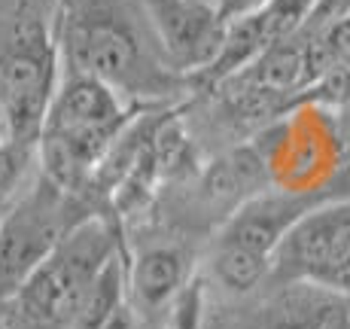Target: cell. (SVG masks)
Returning a JSON list of instances; mask_svg holds the SVG:
<instances>
[{"label": "cell", "instance_id": "1", "mask_svg": "<svg viewBox=\"0 0 350 329\" xmlns=\"http://www.w3.org/2000/svg\"><path fill=\"white\" fill-rule=\"evenodd\" d=\"M62 67L107 83L131 104L177 107L195 95L161 58L140 0H62L55 6Z\"/></svg>", "mask_w": 350, "mask_h": 329}, {"label": "cell", "instance_id": "2", "mask_svg": "<svg viewBox=\"0 0 350 329\" xmlns=\"http://www.w3.org/2000/svg\"><path fill=\"white\" fill-rule=\"evenodd\" d=\"M159 110L125 101L107 83L73 67H62L37 137V165L46 180L73 196H85L92 174L116 137L140 113Z\"/></svg>", "mask_w": 350, "mask_h": 329}, {"label": "cell", "instance_id": "3", "mask_svg": "<svg viewBox=\"0 0 350 329\" xmlns=\"http://www.w3.org/2000/svg\"><path fill=\"white\" fill-rule=\"evenodd\" d=\"M62 79V46L55 34V6L16 0L0 16V113L10 150L37 162V137L49 101Z\"/></svg>", "mask_w": 350, "mask_h": 329}, {"label": "cell", "instance_id": "4", "mask_svg": "<svg viewBox=\"0 0 350 329\" xmlns=\"http://www.w3.org/2000/svg\"><path fill=\"white\" fill-rule=\"evenodd\" d=\"M125 229L110 217H89L18 284L0 317L12 329H70L85 290L113 253L125 250Z\"/></svg>", "mask_w": 350, "mask_h": 329}, {"label": "cell", "instance_id": "5", "mask_svg": "<svg viewBox=\"0 0 350 329\" xmlns=\"http://www.w3.org/2000/svg\"><path fill=\"white\" fill-rule=\"evenodd\" d=\"M89 217L98 213L83 196L58 189L37 171L33 183L16 192L0 213V302L10 299L58 241Z\"/></svg>", "mask_w": 350, "mask_h": 329}, {"label": "cell", "instance_id": "6", "mask_svg": "<svg viewBox=\"0 0 350 329\" xmlns=\"http://www.w3.org/2000/svg\"><path fill=\"white\" fill-rule=\"evenodd\" d=\"M284 280H311L350 296V196L323 201L284 235L268 287Z\"/></svg>", "mask_w": 350, "mask_h": 329}, {"label": "cell", "instance_id": "7", "mask_svg": "<svg viewBox=\"0 0 350 329\" xmlns=\"http://www.w3.org/2000/svg\"><path fill=\"white\" fill-rule=\"evenodd\" d=\"M161 58L180 77H198L213 64L228 25L213 0H140Z\"/></svg>", "mask_w": 350, "mask_h": 329}, {"label": "cell", "instance_id": "8", "mask_svg": "<svg viewBox=\"0 0 350 329\" xmlns=\"http://www.w3.org/2000/svg\"><path fill=\"white\" fill-rule=\"evenodd\" d=\"M350 196L347 189H265L259 196L247 198L238 211L228 213V220L213 232V244L241 247V250L259 253L265 259H274V250L280 247L284 235L314 211L323 201Z\"/></svg>", "mask_w": 350, "mask_h": 329}, {"label": "cell", "instance_id": "9", "mask_svg": "<svg viewBox=\"0 0 350 329\" xmlns=\"http://www.w3.org/2000/svg\"><path fill=\"white\" fill-rule=\"evenodd\" d=\"M198 272L189 238L146 241L125 253V299L146 329H159V320L171 299Z\"/></svg>", "mask_w": 350, "mask_h": 329}, {"label": "cell", "instance_id": "10", "mask_svg": "<svg viewBox=\"0 0 350 329\" xmlns=\"http://www.w3.org/2000/svg\"><path fill=\"white\" fill-rule=\"evenodd\" d=\"M265 153L262 146L247 144L211 162L198 174L192 186V205L198 207V223H217V229L228 220V213L238 211L247 198L268 189Z\"/></svg>", "mask_w": 350, "mask_h": 329}, {"label": "cell", "instance_id": "11", "mask_svg": "<svg viewBox=\"0 0 350 329\" xmlns=\"http://www.w3.org/2000/svg\"><path fill=\"white\" fill-rule=\"evenodd\" d=\"M347 324L350 296L311 280L271 284L256 317V329H347Z\"/></svg>", "mask_w": 350, "mask_h": 329}, {"label": "cell", "instance_id": "12", "mask_svg": "<svg viewBox=\"0 0 350 329\" xmlns=\"http://www.w3.org/2000/svg\"><path fill=\"white\" fill-rule=\"evenodd\" d=\"M125 250L113 253L107 259V265L100 268L92 280V287L85 290L83 302H79V311L73 317L70 329H104L110 324V317L125 305Z\"/></svg>", "mask_w": 350, "mask_h": 329}, {"label": "cell", "instance_id": "13", "mask_svg": "<svg viewBox=\"0 0 350 329\" xmlns=\"http://www.w3.org/2000/svg\"><path fill=\"white\" fill-rule=\"evenodd\" d=\"M268 274H271V259L250 253V250H241V247L211 244V253H207V278L217 280L232 296H247V293L265 287Z\"/></svg>", "mask_w": 350, "mask_h": 329}, {"label": "cell", "instance_id": "14", "mask_svg": "<svg viewBox=\"0 0 350 329\" xmlns=\"http://www.w3.org/2000/svg\"><path fill=\"white\" fill-rule=\"evenodd\" d=\"M159 329H207V274L195 272L186 287L171 299Z\"/></svg>", "mask_w": 350, "mask_h": 329}, {"label": "cell", "instance_id": "15", "mask_svg": "<svg viewBox=\"0 0 350 329\" xmlns=\"http://www.w3.org/2000/svg\"><path fill=\"white\" fill-rule=\"evenodd\" d=\"M265 3L268 0H213V6H217L219 18H223L226 25H232V22H238V18H244V16H250V12L262 10Z\"/></svg>", "mask_w": 350, "mask_h": 329}, {"label": "cell", "instance_id": "16", "mask_svg": "<svg viewBox=\"0 0 350 329\" xmlns=\"http://www.w3.org/2000/svg\"><path fill=\"white\" fill-rule=\"evenodd\" d=\"M58 3H62V0H52V6H58Z\"/></svg>", "mask_w": 350, "mask_h": 329}, {"label": "cell", "instance_id": "17", "mask_svg": "<svg viewBox=\"0 0 350 329\" xmlns=\"http://www.w3.org/2000/svg\"><path fill=\"white\" fill-rule=\"evenodd\" d=\"M347 329H350V324H347Z\"/></svg>", "mask_w": 350, "mask_h": 329}]
</instances>
